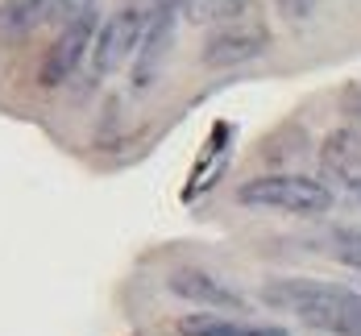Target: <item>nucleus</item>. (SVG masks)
Listing matches in <instances>:
<instances>
[{"label": "nucleus", "mask_w": 361, "mask_h": 336, "mask_svg": "<svg viewBox=\"0 0 361 336\" xmlns=\"http://www.w3.org/2000/svg\"><path fill=\"white\" fill-rule=\"evenodd\" d=\"M262 299L279 311H290L307 328L332 336H361V295L353 287L320 282V278H274L266 282Z\"/></svg>", "instance_id": "1"}, {"label": "nucleus", "mask_w": 361, "mask_h": 336, "mask_svg": "<svg viewBox=\"0 0 361 336\" xmlns=\"http://www.w3.org/2000/svg\"><path fill=\"white\" fill-rule=\"evenodd\" d=\"M158 8H162V0H121L100 21V34H96V46H92V75L96 79H109L112 71H121L137 54V46H142Z\"/></svg>", "instance_id": "2"}, {"label": "nucleus", "mask_w": 361, "mask_h": 336, "mask_svg": "<svg viewBox=\"0 0 361 336\" xmlns=\"http://www.w3.org/2000/svg\"><path fill=\"white\" fill-rule=\"evenodd\" d=\"M237 204L287 216H324L332 208V187L303 175H257L237 187Z\"/></svg>", "instance_id": "3"}, {"label": "nucleus", "mask_w": 361, "mask_h": 336, "mask_svg": "<svg viewBox=\"0 0 361 336\" xmlns=\"http://www.w3.org/2000/svg\"><path fill=\"white\" fill-rule=\"evenodd\" d=\"M96 34H100V8H96V4H83L79 13H71V17L63 21L59 37H54L50 50L42 54L37 83H42V87H63V83L92 58Z\"/></svg>", "instance_id": "4"}, {"label": "nucleus", "mask_w": 361, "mask_h": 336, "mask_svg": "<svg viewBox=\"0 0 361 336\" xmlns=\"http://www.w3.org/2000/svg\"><path fill=\"white\" fill-rule=\"evenodd\" d=\"M266 46H270V34H266L262 17H253L250 8H245L241 17L224 21V25H216V30L208 34L200 63H204L208 71L241 67V63H250V58H257V54H266Z\"/></svg>", "instance_id": "5"}, {"label": "nucleus", "mask_w": 361, "mask_h": 336, "mask_svg": "<svg viewBox=\"0 0 361 336\" xmlns=\"http://www.w3.org/2000/svg\"><path fill=\"white\" fill-rule=\"evenodd\" d=\"M179 21H183V4L179 0H162V8L154 13L142 46L133 54V87L137 92L154 87V79L162 75L166 58H171V46H175V34H179Z\"/></svg>", "instance_id": "6"}, {"label": "nucleus", "mask_w": 361, "mask_h": 336, "mask_svg": "<svg viewBox=\"0 0 361 336\" xmlns=\"http://www.w3.org/2000/svg\"><path fill=\"white\" fill-rule=\"evenodd\" d=\"M320 170H324V179L341 195H349L353 204H361V137L349 125L332 129L320 142Z\"/></svg>", "instance_id": "7"}, {"label": "nucleus", "mask_w": 361, "mask_h": 336, "mask_svg": "<svg viewBox=\"0 0 361 336\" xmlns=\"http://www.w3.org/2000/svg\"><path fill=\"white\" fill-rule=\"evenodd\" d=\"M67 21L71 8L67 0H0V37L4 42H25L50 21Z\"/></svg>", "instance_id": "8"}, {"label": "nucleus", "mask_w": 361, "mask_h": 336, "mask_svg": "<svg viewBox=\"0 0 361 336\" xmlns=\"http://www.w3.org/2000/svg\"><path fill=\"white\" fill-rule=\"evenodd\" d=\"M171 291L179 299H191V303H208V307H233V311L245 307V299L237 295L233 287H224L216 274H208L200 266H179L171 274Z\"/></svg>", "instance_id": "9"}, {"label": "nucleus", "mask_w": 361, "mask_h": 336, "mask_svg": "<svg viewBox=\"0 0 361 336\" xmlns=\"http://www.w3.org/2000/svg\"><path fill=\"white\" fill-rule=\"evenodd\" d=\"M179 336H290L279 324H253L224 311H191L179 320Z\"/></svg>", "instance_id": "10"}, {"label": "nucleus", "mask_w": 361, "mask_h": 336, "mask_svg": "<svg viewBox=\"0 0 361 336\" xmlns=\"http://www.w3.org/2000/svg\"><path fill=\"white\" fill-rule=\"evenodd\" d=\"M179 4L183 17L200 21V25H224V21H233L250 8V0H179Z\"/></svg>", "instance_id": "11"}, {"label": "nucleus", "mask_w": 361, "mask_h": 336, "mask_svg": "<svg viewBox=\"0 0 361 336\" xmlns=\"http://www.w3.org/2000/svg\"><path fill=\"white\" fill-rule=\"evenodd\" d=\"M320 245H324L328 258H336L341 266L361 270V228L357 224H336V228H328L324 237H320Z\"/></svg>", "instance_id": "12"}, {"label": "nucleus", "mask_w": 361, "mask_h": 336, "mask_svg": "<svg viewBox=\"0 0 361 336\" xmlns=\"http://www.w3.org/2000/svg\"><path fill=\"white\" fill-rule=\"evenodd\" d=\"M274 4H279V13H283L287 21H312L324 0H274Z\"/></svg>", "instance_id": "13"}, {"label": "nucleus", "mask_w": 361, "mask_h": 336, "mask_svg": "<svg viewBox=\"0 0 361 336\" xmlns=\"http://www.w3.org/2000/svg\"><path fill=\"white\" fill-rule=\"evenodd\" d=\"M341 104H345V116H349V129L361 137V83H353V87L345 92V100H341Z\"/></svg>", "instance_id": "14"}, {"label": "nucleus", "mask_w": 361, "mask_h": 336, "mask_svg": "<svg viewBox=\"0 0 361 336\" xmlns=\"http://www.w3.org/2000/svg\"><path fill=\"white\" fill-rule=\"evenodd\" d=\"M83 4H96V0H67V8H71V13H79Z\"/></svg>", "instance_id": "15"}]
</instances>
